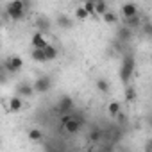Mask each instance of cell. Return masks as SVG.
<instances>
[{"label":"cell","mask_w":152,"mask_h":152,"mask_svg":"<svg viewBox=\"0 0 152 152\" xmlns=\"http://www.w3.org/2000/svg\"><path fill=\"white\" fill-rule=\"evenodd\" d=\"M109 11V7H107V4L106 2H95V15H106Z\"/></svg>","instance_id":"cell-19"},{"label":"cell","mask_w":152,"mask_h":152,"mask_svg":"<svg viewBox=\"0 0 152 152\" xmlns=\"http://www.w3.org/2000/svg\"><path fill=\"white\" fill-rule=\"evenodd\" d=\"M120 13H122L124 20H129V18H132V16L138 15V6L136 4H124L120 7Z\"/></svg>","instance_id":"cell-8"},{"label":"cell","mask_w":152,"mask_h":152,"mask_svg":"<svg viewBox=\"0 0 152 152\" xmlns=\"http://www.w3.org/2000/svg\"><path fill=\"white\" fill-rule=\"evenodd\" d=\"M140 23H141V18H140V15H136V16H132V18H129V20H124V27H127V29L140 27Z\"/></svg>","instance_id":"cell-13"},{"label":"cell","mask_w":152,"mask_h":152,"mask_svg":"<svg viewBox=\"0 0 152 152\" xmlns=\"http://www.w3.org/2000/svg\"><path fill=\"white\" fill-rule=\"evenodd\" d=\"M90 140H91V141H95V143L100 140V132H99V129H93V131L90 132Z\"/></svg>","instance_id":"cell-25"},{"label":"cell","mask_w":152,"mask_h":152,"mask_svg":"<svg viewBox=\"0 0 152 152\" xmlns=\"http://www.w3.org/2000/svg\"><path fill=\"white\" fill-rule=\"evenodd\" d=\"M95 86H97V90L99 91H102V93H109V83L106 81V79H97V83H95Z\"/></svg>","instance_id":"cell-16"},{"label":"cell","mask_w":152,"mask_h":152,"mask_svg":"<svg viewBox=\"0 0 152 152\" xmlns=\"http://www.w3.org/2000/svg\"><path fill=\"white\" fill-rule=\"evenodd\" d=\"M23 68V59L18 57V56H11L7 61H6V72L9 73H16Z\"/></svg>","instance_id":"cell-5"},{"label":"cell","mask_w":152,"mask_h":152,"mask_svg":"<svg viewBox=\"0 0 152 152\" xmlns=\"http://www.w3.org/2000/svg\"><path fill=\"white\" fill-rule=\"evenodd\" d=\"M61 122H63V127H64V131L68 134H77L81 131V127H83V120L75 118L72 115H63Z\"/></svg>","instance_id":"cell-3"},{"label":"cell","mask_w":152,"mask_h":152,"mask_svg":"<svg viewBox=\"0 0 152 152\" xmlns=\"http://www.w3.org/2000/svg\"><path fill=\"white\" fill-rule=\"evenodd\" d=\"M57 25H59V27H63V29H72L73 22H72L68 16H64V15H59V16H57Z\"/></svg>","instance_id":"cell-14"},{"label":"cell","mask_w":152,"mask_h":152,"mask_svg":"<svg viewBox=\"0 0 152 152\" xmlns=\"http://www.w3.org/2000/svg\"><path fill=\"white\" fill-rule=\"evenodd\" d=\"M43 52H45L47 61H54V59H57V56H59V50H57L54 45H47V47L43 48Z\"/></svg>","instance_id":"cell-12"},{"label":"cell","mask_w":152,"mask_h":152,"mask_svg":"<svg viewBox=\"0 0 152 152\" xmlns=\"http://www.w3.org/2000/svg\"><path fill=\"white\" fill-rule=\"evenodd\" d=\"M134 57L132 56H125L124 57V61H122V66H120V81L124 83V84H127L129 81H131V75H132V72H134Z\"/></svg>","instance_id":"cell-2"},{"label":"cell","mask_w":152,"mask_h":152,"mask_svg":"<svg viewBox=\"0 0 152 152\" xmlns=\"http://www.w3.org/2000/svg\"><path fill=\"white\" fill-rule=\"evenodd\" d=\"M102 20H104L106 23H116V22H118V16H116L113 11H107L106 15H102Z\"/></svg>","instance_id":"cell-20"},{"label":"cell","mask_w":152,"mask_h":152,"mask_svg":"<svg viewBox=\"0 0 152 152\" xmlns=\"http://www.w3.org/2000/svg\"><path fill=\"white\" fill-rule=\"evenodd\" d=\"M0 70H2V63H0Z\"/></svg>","instance_id":"cell-28"},{"label":"cell","mask_w":152,"mask_h":152,"mask_svg":"<svg viewBox=\"0 0 152 152\" xmlns=\"http://www.w3.org/2000/svg\"><path fill=\"white\" fill-rule=\"evenodd\" d=\"M72 107H73V100H72V97H63L61 100H59V113L61 115H68L70 111H72Z\"/></svg>","instance_id":"cell-10"},{"label":"cell","mask_w":152,"mask_h":152,"mask_svg":"<svg viewBox=\"0 0 152 152\" xmlns=\"http://www.w3.org/2000/svg\"><path fill=\"white\" fill-rule=\"evenodd\" d=\"M31 43H32V47L38 48V50H43L47 45H50V43L45 39V34H41V32H34L32 38H31Z\"/></svg>","instance_id":"cell-7"},{"label":"cell","mask_w":152,"mask_h":152,"mask_svg":"<svg viewBox=\"0 0 152 152\" xmlns=\"http://www.w3.org/2000/svg\"><path fill=\"white\" fill-rule=\"evenodd\" d=\"M29 140L31 141H41L43 140V132H41V129H31L29 131Z\"/></svg>","instance_id":"cell-17"},{"label":"cell","mask_w":152,"mask_h":152,"mask_svg":"<svg viewBox=\"0 0 152 152\" xmlns=\"http://www.w3.org/2000/svg\"><path fill=\"white\" fill-rule=\"evenodd\" d=\"M120 109H122V106L118 102H109V106H107V113L111 116H118L120 115Z\"/></svg>","instance_id":"cell-18"},{"label":"cell","mask_w":152,"mask_h":152,"mask_svg":"<svg viewBox=\"0 0 152 152\" xmlns=\"http://www.w3.org/2000/svg\"><path fill=\"white\" fill-rule=\"evenodd\" d=\"M31 57H32L36 63H45V61H47V57H45V52H43V50H38V48H32V54H31Z\"/></svg>","instance_id":"cell-15"},{"label":"cell","mask_w":152,"mask_h":152,"mask_svg":"<svg viewBox=\"0 0 152 152\" xmlns=\"http://www.w3.org/2000/svg\"><path fill=\"white\" fill-rule=\"evenodd\" d=\"M6 11H7L11 20H15V22L23 20V16H25V4L22 2V0H13V2H9L6 6Z\"/></svg>","instance_id":"cell-1"},{"label":"cell","mask_w":152,"mask_h":152,"mask_svg":"<svg viewBox=\"0 0 152 152\" xmlns=\"http://www.w3.org/2000/svg\"><path fill=\"white\" fill-rule=\"evenodd\" d=\"M50 86H52V79L43 75V77L36 79V83L32 84V90H34V93H47L50 90Z\"/></svg>","instance_id":"cell-4"},{"label":"cell","mask_w":152,"mask_h":152,"mask_svg":"<svg viewBox=\"0 0 152 152\" xmlns=\"http://www.w3.org/2000/svg\"><path fill=\"white\" fill-rule=\"evenodd\" d=\"M143 31H145L147 34H150V31H152V27H150V23H145V25H143Z\"/></svg>","instance_id":"cell-27"},{"label":"cell","mask_w":152,"mask_h":152,"mask_svg":"<svg viewBox=\"0 0 152 152\" xmlns=\"http://www.w3.org/2000/svg\"><path fill=\"white\" fill-rule=\"evenodd\" d=\"M36 27H38V32L45 34V32H48V31L52 29V22H50L45 15H39V16L36 18Z\"/></svg>","instance_id":"cell-6"},{"label":"cell","mask_w":152,"mask_h":152,"mask_svg":"<svg viewBox=\"0 0 152 152\" xmlns=\"http://www.w3.org/2000/svg\"><path fill=\"white\" fill-rule=\"evenodd\" d=\"M16 91H18V97H20V99H29V97H32V95H34V90H32V86H31V84H27V83H22V84H18Z\"/></svg>","instance_id":"cell-9"},{"label":"cell","mask_w":152,"mask_h":152,"mask_svg":"<svg viewBox=\"0 0 152 152\" xmlns=\"http://www.w3.org/2000/svg\"><path fill=\"white\" fill-rule=\"evenodd\" d=\"M125 100H129V102H134V100H136V91H134V88H131V86L125 88Z\"/></svg>","instance_id":"cell-23"},{"label":"cell","mask_w":152,"mask_h":152,"mask_svg":"<svg viewBox=\"0 0 152 152\" xmlns=\"http://www.w3.org/2000/svg\"><path fill=\"white\" fill-rule=\"evenodd\" d=\"M83 7H84V11L91 16V15H95V2H84L83 4Z\"/></svg>","instance_id":"cell-24"},{"label":"cell","mask_w":152,"mask_h":152,"mask_svg":"<svg viewBox=\"0 0 152 152\" xmlns=\"http://www.w3.org/2000/svg\"><path fill=\"white\" fill-rule=\"evenodd\" d=\"M7 83V72L2 68V70H0V84H6Z\"/></svg>","instance_id":"cell-26"},{"label":"cell","mask_w":152,"mask_h":152,"mask_svg":"<svg viewBox=\"0 0 152 152\" xmlns=\"http://www.w3.org/2000/svg\"><path fill=\"white\" fill-rule=\"evenodd\" d=\"M90 15L84 11V7L83 6H79V7H75V18H77V20H86Z\"/></svg>","instance_id":"cell-22"},{"label":"cell","mask_w":152,"mask_h":152,"mask_svg":"<svg viewBox=\"0 0 152 152\" xmlns=\"http://www.w3.org/2000/svg\"><path fill=\"white\" fill-rule=\"evenodd\" d=\"M23 109V99H20L18 95L16 97H11L9 99V111L11 113H18Z\"/></svg>","instance_id":"cell-11"},{"label":"cell","mask_w":152,"mask_h":152,"mask_svg":"<svg viewBox=\"0 0 152 152\" xmlns=\"http://www.w3.org/2000/svg\"><path fill=\"white\" fill-rule=\"evenodd\" d=\"M118 39H122V41H129V39H131V29L122 27V29L118 31Z\"/></svg>","instance_id":"cell-21"}]
</instances>
